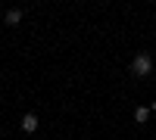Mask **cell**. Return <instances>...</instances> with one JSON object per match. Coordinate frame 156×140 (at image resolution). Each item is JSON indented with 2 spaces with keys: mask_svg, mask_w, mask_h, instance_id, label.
Returning a JSON list of instances; mask_svg holds the SVG:
<instances>
[{
  "mask_svg": "<svg viewBox=\"0 0 156 140\" xmlns=\"http://www.w3.org/2000/svg\"><path fill=\"white\" fill-rule=\"evenodd\" d=\"M150 69H153V59H150L147 53H137L134 62H131V72L137 75V78H144V75H150Z\"/></svg>",
  "mask_w": 156,
  "mask_h": 140,
  "instance_id": "1",
  "label": "cell"
},
{
  "mask_svg": "<svg viewBox=\"0 0 156 140\" xmlns=\"http://www.w3.org/2000/svg\"><path fill=\"white\" fill-rule=\"evenodd\" d=\"M22 131H25V134H34V131H37V115H34V112L22 115Z\"/></svg>",
  "mask_w": 156,
  "mask_h": 140,
  "instance_id": "2",
  "label": "cell"
},
{
  "mask_svg": "<svg viewBox=\"0 0 156 140\" xmlns=\"http://www.w3.org/2000/svg\"><path fill=\"white\" fill-rule=\"evenodd\" d=\"M147 118H150V109H147V106H137V109H134V121H137V125H144Z\"/></svg>",
  "mask_w": 156,
  "mask_h": 140,
  "instance_id": "3",
  "label": "cell"
},
{
  "mask_svg": "<svg viewBox=\"0 0 156 140\" xmlns=\"http://www.w3.org/2000/svg\"><path fill=\"white\" fill-rule=\"evenodd\" d=\"M22 22V9H9L6 12V25H19Z\"/></svg>",
  "mask_w": 156,
  "mask_h": 140,
  "instance_id": "4",
  "label": "cell"
}]
</instances>
